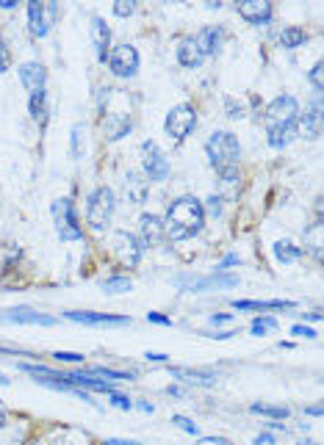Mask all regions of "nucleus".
Segmentation results:
<instances>
[{
	"label": "nucleus",
	"mask_w": 324,
	"mask_h": 445,
	"mask_svg": "<svg viewBox=\"0 0 324 445\" xmlns=\"http://www.w3.org/2000/svg\"><path fill=\"white\" fill-rule=\"evenodd\" d=\"M194 125H197V114H194V108H192L189 103L175 105V108L167 114V122H164L170 138H175V141H183V138L194 130Z\"/></svg>",
	"instance_id": "obj_6"
},
{
	"label": "nucleus",
	"mask_w": 324,
	"mask_h": 445,
	"mask_svg": "<svg viewBox=\"0 0 324 445\" xmlns=\"http://www.w3.org/2000/svg\"><path fill=\"white\" fill-rule=\"evenodd\" d=\"M236 263H239V255H227V258H225V260L216 266V271H225L227 266H236Z\"/></svg>",
	"instance_id": "obj_44"
},
{
	"label": "nucleus",
	"mask_w": 324,
	"mask_h": 445,
	"mask_svg": "<svg viewBox=\"0 0 324 445\" xmlns=\"http://www.w3.org/2000/svg\"><path fill=\"white\" fill-rule=\"evenodd\" d=\"M294 133L302 136V138H318V133H321V94H316L310 114H299L296 116Z\"/></svg>",
	"instance_id": "obj_11"
},
{
	"label": "nucleus",
	"mask_w": 324,
	"mask_h": 445,
	"mask_svg": "<svg viewBox=\"0 0 324 445\" xmlns=\"http://www.w3.org/2000/svg\"><path fill=\"white\" fill-rule=\"evenodd\" d=\"M114 207H117V199H114V191L100 185L92 196H89V207H86V218H89V227L94 233H103L108 230L111 225V216H114Z\"/></svg>",
	"instance_id": "obj_3"
},
{
	"label": "nucleus",
	"mask_w": 324,
	"mask_h": 445,
	"mask_svg": "<svg viewBox=\"0 0 324 445\" xmlns=\"http://www.w3.org/2000/svg\"><path fill=\"white\" fill-rule=\"evenodd\" d=\"M81 144H83V125H72V155L81 158Z\"/></svg>",
	"instance_id": "obj_35"
},
{
	"label": "nucleus",
	"mask_w": 324,
	"mask_h": 445,
	"mask_svg": "<svg viewBox=\"0 0 324 445\" xmlns=\"http://www.w3.org/2000/svg\"><path fill=\"white\" fill-rule=\"evenodd\" d=\"M6 426V412H3V406H0V428Z\"/></svg>",
	"instance_id": "obj_54"
},
{
	"label": "nucleus",
	"mask_w": 324,
	"mask_h": 445,
	"mask_svg": "<svg viewBox=\"0 0 324 445\" xmlns=\"http://www.w3.org/2000/svg\"><path fill=\"white\" fill-rule=\"evenodd\" d=\"M302 42H305V31H302V28H296V25L283 28V34H280V45H283V48L294 50V48H299Z\"/></svg>",
	"instance_id": "obj_26"
},
{
	"label": "nucleus",
	"mask_w": 324,
	"mask_h": 445,
	"mask_svg": "<svg viewBox=\"0 0 324 445\" xmlns=\"http://www.w3.org/2000/svg\"><path fill=\"white\" fill-rule=\"evenodd\" d=\"M125 194L130 202H144V194H147V180H141V174L130 172L128 180H125Z\"/></svg>",
	"instance_id": "obj_23"
},
{
	"label": "nucleus",
	"mask_w": 324,
	"mask_h": 445,
	"mask_svg": "<svg viewBox=\"0 0 324 445\" xmlns=\"http://www.w3.org/2000/svg\"><path fill=\"white\" fill-rule=\"evenodd\" d=\"M141 161H144V174H147V180H152V183L167 180L170 163H167L164 152L158 149L155 141H144V144H141Z\"/></svg>",
	"instance_id": "obj_7"
},
{
	"label": "nucleus",
	"mask_w": 324,
	"mask_h": 445,
	"mask_svg": "<svg viewBox=\"0 0 324 445\" xmlns=\"http://www.w3.org/2000/svg\"><path fill=\"white\" fill-rule=\"evenodd\" d=\"M103 130H105V136L111 141H117V138L130 133V119L125 114H105L103 116Z\"/></svg>",
	"instance_id": "obj_20"
},
{
	"label": "nucleus",
	"mask_w": 324,
	"mask_h": 445,
	"mask_svg": "<svg viewBox=\"0 0 324 445\" xmlns=\"http://www.w3.org/2000/svg\"><path fill=\"white\" fill-rule=\"evenodd\" d=\"M0 6H3V9H12V6H17V3H14V0H0Z\"/></svg>",
	"instance_id": "obj_53"
},
{
	"label": "nucleus",
	"mask_w": 324,
	"mask_h": 445,
	"mask_svg": "<svg viewBox=\"0 0 324 445\" xmlns=\"http://www.w3.org/2000/svg\"><path fill=\"white\" fill-rule=\"evenodd\" d=\"M108 67H111V72L119 75V78L136 75V70H139V53H136V48H133V45H119V48H114V50L108 53Z\"/></svg>",
	"instance_id": "obj_9"
},
{
	"label": "nucleus",
	"mask_w": 324,
	"mask_h": 445,
	"mask_svg": "<svg viewBox=\"0 0 324 445\" xmlns=\"http://www.w3.org/2000/svg\"><path fill=\"white\" fill-rule=\"evenodd\" d=\"M130 288H133V285H130L128 277H111V280L103 282V291H108V293H125V291H130Z\"/></svg>",
	"instance_id": "obj_30"
},
{
	"label": "nucleus",
	"mask_w": 324,
	"mask_h": 445,
	"mask_svg": "<svg viewBox=\"0 0 324 445\" xmlns=\"http://www.w3.org/2000/svg\"><path fill=\"white\" fill-rule=\"evenodd\" d=\"M103 445H139L136 439H105Z\"/></svg>",
	"instance_id": "obj_47"
},
{
	"label": "nucleus",
	"mask_w": 324,
	"mask_h": 445,
	"mask_svg": "<svg viewBox=\"0 0 324 445\" xmlns=\"http://www.w3.org/2000/svg\"><path fill=\"white\" fill-rule=\"evenodd\" d=\"M92 45H94V56L100 61H105L108 48H111V31H108V23L103 17H94L92 20Z\"/></svg>",
	"instance_id": "obj_17"
},
{
	"label": "nucleus",
	"mask_w": 324,
	"mask_h": 445,
	"mask_svg": "<svg viewBox=\"0 0 324 445\" xmlns=\"http://www.w3.org/2000/svg\"><path fill=\"white\" fill-rule=\"evenodd\" d=\"M3 321H12V324H42V327H53L56 318L50 315H42V313H34L28 307H17V310H9L3 315Z\"/></svg>",
	"instance_id": "obj_19"
},
{
	"label": "nucleus",
	"mask_w": 324,
	"mask_h": 445,
	"mask_svg": "<svg viewBox=\"0 0 324 445\" xmlns=\"http://www.w3.org/2000/svg\"><path fill=\"white\" fill-rule=\"evenodd\" d=\"M45 78H48V72H45V67L37 64V61H28V64L20 67V81H23V86H26L31 94L45 92Z\"/></svg>",
	"instance_id": "obj_14"
},
{
	"label": "nucleus",
	"mask_w": 324,
	"mask_h": 445,
	"mask_svg": "<svg viewBox=\"0 0 324 445\" xmlns=\"http://www.w3.org/2000/svg\"><path fill=\"white\" fill-rule=\"evenodd\" d=\"M53 357L59 362H83V354H75V351H56Z\"/></svg>",
	"instance_id": "obj_39"
},
{
	"label": "nucleus",
	"mask_w": 324,
	"mask_h": 445,
	"mask_svg": "<svg viewBox=\"0 0 324 445\" xmlns=\"http://www.w3.org/2000/svg\"><path fill=\"white\" fill-rule=\"evenodd\" d=\"M239 285V277H230V274H214V277H205V280H194L192 282V291H208V288H236Z\"/></svg>",
	"instance_id": "obj_22"
},
{
	"label": "nucleus",
	"mask_w": 324,
	"mask_h": 445,
	"mask_svg": "<svg viewBox=\"0 0 324 445\" xmlns=\"http://www.w3.org/2000/svg\"><path fill=\"white\" fill-rule=\"evenodd\" d=\"M296 116H299V103L291 97V94H283L277 100L269 103L266 108V130H285V127H294L296 125Z\"/></svg>",
	"instance_id": "obj_5"
},
{
	"label": "nucleus",
	"mask_w": 324,
	"mask_h": 445,
	"mask_svg": "<svg viewBox=\"0 0 324 445\" xmlns=\"http://www.w3.org/2000/svg\"><path fill=\"white\" fill-rule=\"evenodd\" d=\"M136 12V3H133V0H117V3H114V14L117 17H130Z\"/></svg>",
	"instance_id": "obj_33"
},
{
	"label": "nucleus",
	"mask_w": 324,
	"mask_h": 445,
	"mask_svg": "<svg viewBox=\"0 0 324 445\" xmlns=\"http://www.w3.org/2000/svg\"><path fill=\"white\" fill-rule=\"evenodd\" d=\"M139 409H141V412H152V404H147V401H141V404H139Z\"/></svg>",
	"instance_id": "obj_52"
},
{
	"label": "nucleus",
	"mask_w": 324,
	"mask_h": 445,
	"mask_svg": "<svg viewBox=\"0 0 324 445\" xmlns=\"http://www.w3.org/2000/svg\"><path fill=\"white\" fill-rule=\"evenodd\" d=\"M172 423H175L178 428H183L186 434H200L197 423H192V420H189V417H183V415H172Z\"/></svg>",
	"instance_id": "obj_34"
},
{
	"label": "nucleus",
	"mask_w": 324,
	"mask_h": 445,
	"mask_svg": "<svg viewBox=\"0 0 324 445\" xmlns=\"http://www.w3.org/2000/svg\"><path fill=\"white\" fill-rule=\"evenodd\" d=\"M45 114H48V108H45V92L31 94V116L37 122H45Z\"/></svg>",
	"instance_id": "obj_28"
},
{
	"label": "nucleus",
	"mask_w": 324,
	"mask_h": 445,
	"mask_svg": "<svg viewBox=\"0 0 324 445\" xmlns=\"http://www.w3.org/2000/svg\"><path fill=\"white\" fill-rule=\"evenodd\" d=\"M92 376H103V379H117V382H125V379H133L130 373L125 371H111V368H94Z\"/></svg>",
	"instance_id": "obj_32"
},
{
	"label": "nucleus",
	"mask_w": 324,
	"mask_h": 445,
	"mask_svg": "<svg viewBox=\"0 0 324 445\" xmlns=\"http://www.w3.org/2000/svg\"><path fill=\"white\" fill-rule=\"evenodd\" d=\"M144 357L152 360V362H167V354H158V351H147Z\"/></svg>",
	"instance_id": "obj_46"
},
{
	"label": "nucleus",
	"mask_w": 324,
	"mask_h": 445,
	"mask_svg": "<svg viewBox=\"0 0 324 445\" xmlns=\"http://www.w3.org/2000/svg\"><path fill=\"white\" fill-rule=\"evenodd\" d=\"M194 39V45H197V50L203 53V59L205 56H214L219 48H222V28H214V25H208V28H203L197 37H192Z\"/></svg>",
	"instance_id": "obj_18"
},
{
	"label": "nucleus",
	"mask_w": 324,
	"mask_h": 445,
	"mask_svg": "<svg viewBox=\"0 0 324 445\" xmlns=\"http://www.w3.org/2000/svg\"><path fill=\"white\" fill-rule=\"evenodd\" d=\"M205 225V213H203V202L194 196H181L170 205L167 221H164V236L170 241H183L194 233H200Z\"/></svg>",
	"instance_id": "obj_1"
},
{
	"label": "nucleus",
	"mask_w": 324,
	"mask_h": 445,
	"mask_svg": "<svg viewBox=\"0 0 324 445\" xmlns=\"http://www.w3.org/2000/svg\"><path fill=\"white\" fill-rule=\"evenodd\" d=\"M236 332H214V335H208V338H214V340H227V338H233Z\"/></svg>",
	"instance_id": "obj_48"
},
{
	"label": "nucleus",
	"mask_w": 324,
	"mask_h": 445,
	"mask_svg": "<svg viewBox=\"0 0 324 445\" xmlns=\"http://www.w3.org/2000/svg\"><path fill=\"white\" fill-rule=\"evenodd\" d=\"M255 445H274V437L272 434H258L255 437Z\"/></svg>",
	"instance_id": "obj_45"
},
{
	"label": "nucleus",
	"mask_w": 324,
	"mask_h": 445,
	"mask_svg": "<svg viewBox=\"0 0 324 445\" xmlns=\"http://www.w3.org/2000/svg\"><path fill=\"white\" fill-rule=\"evenodd\" d=\"M114 258L125 266V269H136L141 260V241L130 233H117L114 236Z\"/></svg>",
	"instance_id": "obj_8"
},
{
	"label": "nucleus",
	"mask_w": 324,
	"mask_h": 445,
	"mask_svg": "<svg viewBox=\"0 0 324 445\" xmlns=\"http://www.w3.org/2000/svg\"><path fill=\"white\" fill-rule=\"evenodd\" d=\"M233 321V315L230 313H219V315H211V324L214 327H219V324H230Z\"/></svg>",
	"instance_id": "obj_42"
},
{
	"label": "nucleus",
	"mask_w": 324,
	"mask_h": 445,
	"mask_svg": "<svg viewBox=\"0 0 324 445\" xmlns=\"http://www.w3.org/2000/svg\"><path fill=\"white\" fill-rule=\"evenodd\" d=\"M294 138V127H285V130H269V144L272 147H288V141Z\"/></svg>",
	"instance_id": "obj_29"
},
{
	"label": "nucleus",
	"mask_w": 324,
	"mask_h": 445,
	"mask_svg": "<svg viewBox=\"0 0 324 445\" xmlns=\"http://www.w3.org/2000/svg\"><path fill=\"white\" fill-rule=\"evenodd\" d=\"M236 310H291L294 302H283V299H274V302H233Z\"/></svg>",
	"instance_id": "obj_24"
},
{
	"label": "nucleus",
	"mask_w": 324,
	"mask_h": 445,
	"mask_svg": "<svg viewBox=\"0 0 324 445\" xmlns=\"http://www.w3.org/2000/svg\"><path fill=\"white\" fill-rule=\"evenodd\" d=\"M205 152L214 163V169L222 174V180L230 185L239 180V158H241V144L230 130H216L211 133Z\"/></svg>",
	"instance_id": "obj_2"
},
{
	"label": "nucleus",
	"mask_w": 324,
	"mask_h": 445,
	"mask_svg": "<svg viewBox=\"0 0 324 445\" xmlns=\"http://www.w3.org/2000/svg\"><path fill=\"white\" fill-rule=\"evenodd\" d=\"M53 221H56V233H59L61 241H78V238H83V230L78 225L72 199L61 196V199L53 202Z\"/></svg>",
	"instance_id": "obj_4"
},
{
	"label": "nucleus",
	"mask_w": 324,
	"mask_h": 445,
	"mask_svg": "<svg viewBox=\"0 0 324 445\" xmlns=\"http://www.w3.org/2000/svg\"><path fill=\"white\" fill-rule=\"evenodd\" d=\"M147 318H150L152 324H161V327H170V324H172L167 315H161V313H147Z\"/></svg>",
	"instance_id": "obj_41"
},
{
	"label": "nucleus",
	"mask_w": 324,
	"mask_h": 445,
	"mask_svg": "<svg viewBox=\"0 0 324 445\" xmlns=\"http://www.w3.org/2000/svg\"><path fill=\"white\" fill-rule=\"evenodd\" d=\"M178 61H181L186 70H197V67L203 64V53L197 50V45H194L192 37L181 42V48H178Z\"/></svg>",
	"instance_id": "obj_21"
},
{
	"label": "nucleus",
	"mask_w": 324,
	"mask_h": 445,
	"mask_svg": "<svg viewBox=\"0 0 324 445\" xmlns=\"http://www.w3.org/2000/svg\"><path fill=\"white\" fill-rule=\"evenodd\" d=\"M291 332H294V335H296V338H316V332H313V329H310V327H294V329H291Z\"/></svg>",
	"instance_id": "obj_43"
},
{
	"label": "nucleus",
	"mask_w": 324,
	"mask_h": 445,
	"mask_svg": "<svg viewBox=\"0 0 324 445\" xmlns=\"http://www.w3.org/2000/svg\"><path fill=\"white\" fill-rule=\"evenodd\" d=\"M239 14L252 25H263L272 20V3H266V0H241Z\"/></svg>",
	"instance_id": "obj_12"
},
{
	"label": "nucleus",
	"mask_w": 324,
	"mask_h": 445,
	"mask_svg": "<svg viewBox=\"0 0 324 445\" xmlns=\"http://www.w3.org/2000/svg\"><path fill=\"white\" fill-rule=\"evenodd\" d=\"M9 67H12V56H9V50H6L3 37H0V72H6Z\"/></svg>",
	"instance_id": "obj_37"
},
{
	"label": "nucleus",
	"mask_w": 324,
	"mask_h": 445,
	"mask_svg": "<svg viewBox=\"0 0 324 445\" xmlns=\"http://www.w3.org/2000/svg\"><path fill=\"white\" fill-rule=\"evenodd\" d=\"M203 213L219 216V213H222V199H219V196H208V199H205V205H203Z\"/></svg>",
	"instance_id": "obj_36"
},
{
	"label": "nucleus",
	"mask_w": 324,
	"mask_h": 445,
	"mask_svg": "<svg viewBox=\"0 0 324 445\" xmlns=\"http://www.w3.org/2000/svg\"><path fill=\"white\" fill-rule=\"evenodd\" d=\"M269 329H277V321H274L272 315H263V318H255V321H252V335L261 338V335H266Z\"/></svg>",
	"instance_id": "obj_31"
},
{
	"label": "nucleus",
	"mask_w": 324,
	"mask_h": 445,
	"mask_svg": "<svg viewBox=\"0 0 324 445\" xmlns=\"http://www.w3.org/2000/svg\"><path fill=\"white\" fill-rule=\"evenodd\" d=\"M274 258H277L280 263H294V260L302 258V252H299L291 241H277V244H274Z\"/></svg>",
	"instance_id": "obj_25"
},
{
	"label": "nucleus",
	"mask_w": 324,
	"mask_h": 445,
	"mask_svg": "<svg viewBox=\"0 0 324 445\" xmlns=\"http://www.w3.org/2000/svg\"><path fill=\"white\" fill-rule=\"evenodd\" d=\"M164 238H167L164 236V221H161L158 216H152V213L141 216V244L144 247H158Z\"/></svg>",
	"instance_id": "obj_16"
},
{
	"label": "nucleus",
	"mask_w": 324,
	"mask_h": 445,
	"mask_svg": "<svg viewBox=\"0 0 324 445\" xmlns=\"http://www.w3.org/2000/svg\"><path fill=\"white\" fill-rule=\"evenodd\" d=\"M53 445H70V442H67V439H59V437H56V439H53Z\"/></svg>",
	"instance_id": "obj_55"
},
{
	"label": "nucleus",
	"mask_w": 324,
	"mask_h": 445,
	"mask_svg": "<svg viewBox=\"0 0 324 445\" xmlns=\"http://www.w3.org/2000/svg\"><path fill=\"white\" fill-rule=\"evenodd\" d=\"M321 64H313V70H310V83H313V89H316V94H321Z\"/></svg>",
	"instance_id": "obj_38"
},
{
	"label": "nucleus",
	"mask_w": 324,
	"mask_h": 445,
	"mask_svg": "<svg viewBox=\"0 0 324 445\" xmlns=\"http://www.w3.org/2000/svg\"><path fill=\"white\" fill-rule=\"evenodd\" d=\"M111 404L119 406V409H130V406H133L130 398H128V395H119V393H111Z\"/></svg>",
	"instance_id": "obj_40"
},
{
	"label": "nucleus",
	"mask_w": 324,
	"mask_h": 445,
	"mask_svg": "<svg viewBox=\"0 0 324 445\" xmlns=\"http://www.w3.org/2000/svg\"><path fill=\"white\" fill-rule=\"evenodd\" d=\"M255 415H266V417H274V420H285L291 415L288 406H272V404H252L250 406Z\"/></svg>",
	"instance_id": "obj_27"
},
{
	"label": "nucleus",
	"mask_w": 324,
	"mask_h": 445,
	"mask_svg": "<svg viewBox=\"0 0 324 445\" xmlns=\"http://www.w3.org/2000/svg\"><path fill=\"white\" fill-rule=\"evenodd\" d=\"M172 379H181L186 384H197V387H214L216 384V373L211 371H200V368H170Z\"/></svg>",
	"instance_id": "obj_15"
},
{
	"label": "nucleus",
	"mask_w": 324,
	"mask_h": 445,
	"mask_svg": "<svg viewBox=\"0 0 324 445\" xmlns=\"http://www.w3.org/2000/svg\"><path fill=\"white\" fill-rule=\"evenodd\" d=\"M67 318L81 321V324H92V327H125V324H130L128 315H108V313H75V310H70Z\"/></svg>",
	"instance_id": "obj_13"
},
{
	"label": "nucleus",
	"mask_w": 324,
	"mask_h": 445,
	"mask_svg": "<svg viewBox=\"0 0 324 445\" xmlns=\"http://www.w3.org/2000/svg\"><path fill=\"white\" fill-rule=\"evenodd\" d=\"M167 393H170V395H175V398H181V395H183V390H181V387H175V384H172Z\"/></svg>",
	"instance_id": "obj_50"
},
{
	"label": "nucleus",
	"mask_w": 324,
	"mask_h": 445,
	"mask_svg": "<svg viewBox=\"0 0 324 445\" xmlns=\"http://www.w3.org/2000/svg\"><path fill=\"white\" fill-rule=\"evenodd\" d=\"M305 412H307V415H321V406H318V404H316V406H307V409H305Z\"/></svg>",
	"instance_id": "obj_51"
},
{
	"label": "nucleus",
	"mask_w": 324,
	"mask_h": 445,
	"mask_svg": "<svg viewBox=\"0 0 324 445\" xmlns=\"http://www.w3.org/2000/svg\"><path fill=\"white\" fill-rule=\"evenodd\" d=\"M56 14H59V6H56V3H39V0H31V3H28L31 31H34L37 37H45V34L50 31Z\"/></svg>",
	"instance_id": "obj_10"
},
{
	"label": "nucleus",
	"mask_w": 324,
	"mask_h": 445,
	"mask_svg": "<svg viewBox=\"0 0 324 445\" xmlns=\"http://www.w3.org/2000/svg\"><path fill=\"white\" fill-rule=\"evenodd\" d=\"M205 442H214V445H230L225 437H205Z\"/></svg>",
	"instance_id": "obj_49"
},
{
	"label": "nucleus",
	"mask_w": 324,
	"mask_h": 445,
	"mask_svg": "<svg viewBox=\"0 0 324 445\" xmlns=\"http://www.w3.org/2000/svg\"><path fill=\"white\" fill-rule=\"evenodd\" d=\"M6 382H9V379H6V376H3V373H0V384H6Z\"/></svg>",
	"instance_id": "obj_56"
},
{
	"label": "nucleus",
	"mask_w": 324,
	"mask_h": 445,
	"mask_svg": "<svg viewBox=\"0 0 324 445\" xmlns=\"http://www.w3.org/2000/svg\"><path fill=\"white\" fill-rule=\"evenodd\" d=\"M28 445H39V439H31V442H28Z\"/></svg>",
	"instance_id": "obj_57"
}]
</instances>
